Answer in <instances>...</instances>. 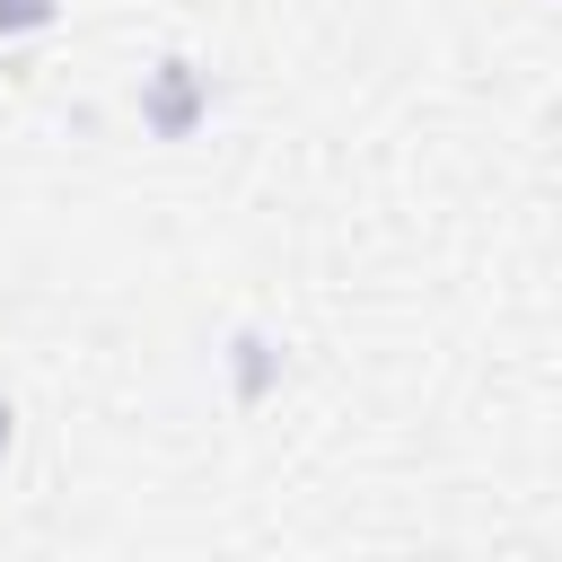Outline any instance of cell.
<instances>
[{"mask_svg":"<svg viewBox=\"0 0 562 562\" xmlns=\"http://www.w3.org/2000/svg\"><path fill=\"white\" fill-rule=\"evenodd\" d=\"M132 105H140V132H149V140H193V132L211 123V70H202L193 53H158V61L140 70Z\"/></svg>","mask_w":562,"mask_h":562,"instance_id":"cell-1","label":"cell"},{"mask_svg":"<svg viewBox=\"0 0 562 562\" xmlns=\"http://www.w3.org/2000/svg\"><path fill=\"white\" fill-rule=\"evenodd\" d=\"M61 18V0H0V35H44Z\"/></svg>","mask_w":562,"mask_h":562,"instance_id":"cell-3","label":"cell"},{"mask_svg":"<svg viewBox=\"0 0 562 562\" xmlns=\"http://www.w3.org/2000/svg\"><path fill=\"white\" fill-rule=\"evenodd\" d=\"M9 448H18V404L0 395V457H9Z\"/></svg>","mask_w":562,"mask_h":562,"instance_id":"cell-4","label":"cell"},{"mask_svg":"<svg viewBox=\"0 0 562 562\" xmlns=\"http://www.w3.org/2000/svg\"><path fill=\"white\" fill-rule=\"evenodd\" d=\"M220 378H228L237 404H263V395H281V378H290V342H281L272 325H237V334L220 342Z\"/></svg>","mask_w":562,"mask_h":562,"instance_id":"cell-2","label":"cell"}]
</instances>
